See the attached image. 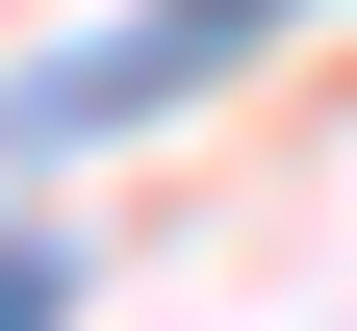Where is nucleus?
I'll return each instance as SVG.
<instances>
[{"label": "nucleus", "mask_w": 357, "mask_h": 331, "mask_svg": "<svg viewBox=\"0 0 357 331\" xmlns=\"http://www.w3.org/2000/svg\"><path fill=\"white\" fill-rule=\"evenodd\" d=\"M0 331H77V280H52V229H26V255H0Z\"/></svg>", "instance_id": "nucleus-2"}, {"label": "nucleus", "mask_w": 357, "mask_h": 331, "mask_svg": "<svg viewBox=\"0 0 357 331\" xmlns=\"http://www.w3.org/2000/svg\"><path fill=\"white\" fill-rule=\"evenodd\" d=\"M255 26H306V0H128V26H77V52L0 102V178H26V153H77V128H128V102H178V77H230Z\"/></svg>", "instance_id": "nucleus-1"}]
</instances>
